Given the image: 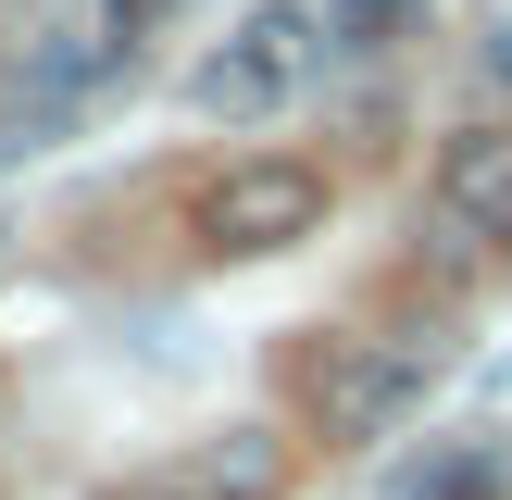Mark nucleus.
Returning <instances> with one entry per match:
<instances>
[{
	"label": "nucleus",
	"instance_id": "nucleus-8",
	"mask_svg": "<svg viewBox=\"0 0 512 500\" xmlns=\"http://www.w3.org/2000/svg\"><path fill=\"white\" fill-rule=\"evenodd\" d=\"M413 0H325V50H400Z\"/></svg>",
	"mask_w": 512,
	"mask_h": 500
},
{
	"label": "nucleus",
	"instance_id": "nucleus-7",
	"mask_svg": "<svg viewBox=\"0 0 512 500\" xmlns=\"http://www.w3.org/2000/svg\"><path fill=\"white\" fill-rule=\"evenodd\" d=\"M113 63H125V50H38V63H25V113H13V138H50V125H63Z\"/></svg>",
	"mask_w": 512,
	"mask_h": 500
},
{
	"label": "nucleus",
	"instance_id": "nucleus-1",
	"mask_svg": "<svg viewBox=\"0 0 512 500\" xmlns=\"http://www.w3.org/2000/svg\"><path fill=\"white\" fill-rule=\"evenodd\" d=\"M425 388H438V363L400 350V338H350V325H300L288 338V413H300V438H325V450L400 438V425L425 413Z\"/></svg>",
	"mask_w": 512,
	"mask_h": 500
},
{
	"label": "nucleus",
	"instance_id": "nucleus-12",
	"mask_svg": "<svg viewBox=\"0 0 512 500\" xmlns=\"http://www.w3.org/2000/svg\"><path fill=\"white\" fill-rule=\"evenodd\" d=\"M0 75H13V38H0Z\"/></svg>",
	"mask_w": 512,
	"mask_h": 500
},
{
	"label": "nucleus",
	"instance_id": "nucleus-11",
	"mask_svg": "<svg viewBox=\"0 0 512 500\" xmlns=\"http://www.w3.org/2000/svg\"><path fill=\"white\" fill-rule=\"evenodd\" d=\"M13 150H25V138H13V125H0V163H13Z\"/></svg>",
	"mask_w": 512,
	"mask_h": 500
},
{
	"label": "nucleus",
	"instance_id": "nucleus-2",
	"mask_svg": "<svg viewBox=\"0 0 512 500\" xmlns=\"http://www.w3.org/2000/svg\"><path fill=\"white\" fill-rule=\"evenodd\" d=\"M325 213H338V175L313 150H238V163H213L188 188V238L213 263H275V250L325 238Z\"/></svg>",
	"mask_w": 512,
	"mask_h": 500
},
{
	"label": "nucleus",
	"instance_id": "nucleus-3",
	"mask_svg": "<svg viewBox=\"0 0 512 500\" xmlns=\"http://www.w3.org/2000/svg\"><path fill=\"white\" fill-rule=\"evenodd\" d=\"M313 50H325V13H300V0H263V13H250L238 38H225L213 63L188 75V100H200V113H275V100L313 75Z\"/></svg>",
	"mask_w": 512,
	"mask_h": 500
},
{
	"label": "nucleus",
	"instance_id": "nucleus-9",
	"mask_svg": "<svg viewBox=\"0 0 512 500\" xmlns=\"http://www.w3.org/2000/svg\"><path fill=\"white\" fill-rule=\"evenodd\" d=\"M163 13H175V0H100V50H125V63H138V38H150Z\"/></svg>",
	"mask_w": 512,
	"mask_h": 500
},
{
	"label": "nucleus",
	"instance_id": "nucleus-5",
	"mask_svg": "<svg viewBox=\"0 0 512 500\" xmlns=\"http://www.w3.org/2000/svg\"><path fill=\"white\" fill-rule=\"evenodd\" d=\"M163 500H288V438L275 425H225V438H200L175 463Z\"/></svg>",
	"mask_w": 512,
	"mask_h": 500
},
{
	"label": "nucleus",
	"instance_id": "nucleus-6",
	"mask_svg": "<svg viewBox=\"0 0 512 500\" xmlns=\"http://www.w3.org/2000/svg\"><path fill=\"white\" fill-rule=\"evenodd\" d=\"M388 500H512V463H500V438H438L388 475Z\"/></svg>",
	"mask_w": 512,
	"mask_h": 500
},
{
	"label": "nucleus",
	"instance_id": "nucleus-4",
	"mask_svg": "<svg viewBox=\"0 0 512 500\" xmlns=\"http://www.w3.org/2000/svg\"><path fill=\"white\" fill-rule=\"evenodd\" d=\"M438 213L463 225L475 250L512 238V125H463V138H438Z\"/></svg>",
	"mask_w": 512,
	"mask_h": 500
},
{
	"label": "nucleus",
	"instance_id": "nucleus-10",
	"mask_svg": "<svg viewBox=\"0 0 512 500\" xmlns=\"http://www.w3.org/2000/svg\"><path fill=\"white\" fill-rule=\"evenodd\" d=\"M475 50H488V75L512 88V13H500V25H488V38H475Z\"/></svg>",
	"mask_w": 512,
	"mask_h": 500
}]
</instances>
